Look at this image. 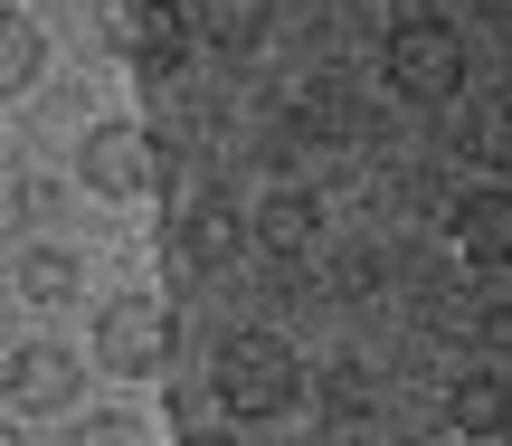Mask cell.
I'll list each match as a JSON object with an SVG mask.
<instances>
[{"label":"cell","mask_w":512,"mask_h":446,"mask_svg":"<svg viewBox=\"0 0 512 446\" xmlns=\"http://www.w3.org/2000/svg\"><path fill=\"white\" fill-rule=\"evenodd\" d=\"M209 390H219L228 418H285L294 399H304V361H294L285 333H228Z\"/></svg>","instance_id":"obj_1"},{"label":"cell","mask_w":512,"mask_h":446,"mask_svg":"<svg viewBox=\"0 0 512 446\" xmlns=\"http://www.w3.org/2000/svg\"><path fill=\"white\" fill-rule=\"evenodd\" d=\"M380 67H389V86H399L408 105H446V95L465 86V38L446 29V19H399Z\"/></svg>","instance_id":"obj_2"},{"label":"cell","mask_w":512,"mask_h":446,"mask_svg":"<svg viewBox=\"0 0 512 446\" xmlns=\"http://www.w3.org/2000/svg\"><path fill=\"white\" fill-rule=\"evenodd\" d=\"M171 342H181V323H171L152 295H114L105 314H95V361H105L114 380H152V371H171Z\"/></svg>","instance_id":"obj_3"},{"label":"cell","mask_w":512,"mask_h":446,"mask_svg":"<svg viewBox=\"0 0 512 446\" xmlns=\"http://www.w3.org/2000/svg\"><path fill=\"white\" fill-rule=\"evenodd\" d=\"M76 181H86L95 200H133V190H152V181H181V162H162L143 124H95L86 143H76Z\"/></svg>","instance_id":"obj_4"},{"label":"cell","mask_w":512,"mask_h":446,"mask_svg":"<svg viewBox=\"0 0 512 446\" xmlns=\"http://www.w3.org/2000/svg\"><path fill=\"white\" fill-rule=\"evenodd\" d=\"M247 247V209L228 200V190H200V200L171 219V247H162V266L171 276H209V266H228Z\"/></svg>","instance_id":"obj_5"},{"label":"cell","mask_w":512,"mask_h":446,"mask_svg":"<svg viewBox=\"0 0 512 446\" xmlns=\"http://www.w3.org/2000/svg\"><path fill=\"white\" fill-rule=\"evenodd\" d=\"M0 390H10V409H19V418L67 409V399H76V352H57V342H29V352L0 361Z\"/></svg>","instance_id":"obj_6"},{"label":"cell","mask_w":512,"mask_h":446,"mask_svg":"<svg viewBox=\"0 0 512 446\" xmlns=\"http://www.w3.org/2000/svg\"><path fill=\"white\" fill-rule=\"evenodd\" d=\"M456 247L484 285H503V247H512V190H465L456 200Z\"/></svg>","instance_id":"obj_7"},{"label":"cell","mask_w":512,"mask_h":446,"mask_svg":"<svg viewBox=\"0 0 512 446\" xmlns=\"http://www.w3.org/2000/svg\"><path fill=\"white\" fill-rule=\"evenodd\" d=\"M247 238H256V247H275V257H304V247L323 238V209H313L304 190H275V200H256Z\"/></svg>","instance_id":"obj_8"},{"label":"cell","mask_w":512,"mask_h":446,"mask_svg":"<svg viewBox=\"0 0 512 446\" xmlns=\"http://www.w3.org/2000/svg\"><path fill=\"white\" fill-rule=\"evenodd\" d=\"M200 10V38L219 57H247L256 38H266V19H275V0H190Z\"/></svg>","instance_id":"obj_9"},{"label":"cell","mask_w":512,"mask_h":446,"mask_svg":"<svg viewBox=\"0 0 512 446\" xmlns=\"http://www.w3.org/2000/svg\"><path fill=\"white\" fill-rule=\"evenodd\" d=\"M48 76V38H38L29 10H0V95H29Z\"/></svg>","instance_id":"obj_10"},{"label":"cell","mask_w":512,"mask_h":446,"mask_svg":"<svg viewBox=\"0 0 512 446\" xmlns=\"http://www.w3.org/2000/svg\"><path fill=\"white\" fill-rule=\"evenodd\" d=\"M446 428L456 437H494L503 428V371H465L456 399H446Z\"/></svg>","instance_id":"obj_11"},{"label":"cell","mask_w":512,"mask_h":446,"mask_svg":"<svg viewBox=\"0 0 512 446\" xmlns=\"http://www.w3.org/2000/svg\"><path fill=\"white\" fill-rule=\"evenodd\" d=\"M133 57H143L152 76L181 67V10H171V0H133Z\"/></svg>","instance_id":"obj_12"},{"label":"cell","mask_w":512,"mask_h":446,"mask_svg":"<svg viewBox=\"0 0 512 446\" xmlns=\"http://www.w3.org/2000/svg\"><path fill=\"white\" fill-rule=\"evenodd\" d=\"M19 295L29 304H67L76 295V257L67 247H29V257H19Z\"/></svg>","instance_id":"obj_13"},{"label":"cell","mask_w":512,"mask_h":446,"mask_svg":"<svg viewBox=\"0 0 512 446\" xmlns=\"http://www.w3.org/2000/svg\"><path fill=\"white\" fill-rule=\"evenodd\" d=\"M323 418H332V428H361V418H370V371H361V361H332V371H323Z\"/></svg>","instance_id":"obj_14"},{"label":"cell","mask_w":512,"mask_h":446,"mask_svg":"<svg viewBox=\"0 0 512 446\" xmlns=\"http://www.w3.org/2000/svg\"><path fill=\"white\" fill-rule=\"evenodd\" d=\"M0 10H19V0H0Z\"/></svg>","instance_id":"obj_15"}]
</instances>
